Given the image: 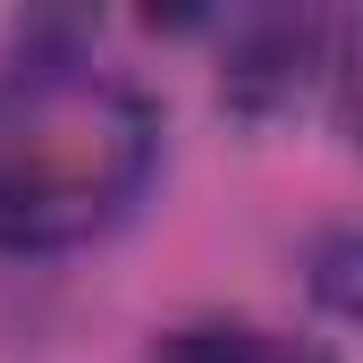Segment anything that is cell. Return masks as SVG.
<instances>
[{
    "label": "cell",
    "mask_w": 363,
    "mask_h": 363,
    "mask_svg": "<svg viewBox=\"0 0 363 363\" xmlns=\"http://www.w3.org/2000/svg\"><path fill=\"white\" fill-rule=\"evenodd\" d=\"M161 118L118 68L77 51L0 77V254H68L135 211Z\"/></svg>",
    "instance_id": "obj_1"
},
{
    "label": "cell",
    "mask_w": 363,
    "mask_h": 363,
    "mask_svg": "<svg viewBox=\"0 0 363 363\" xmlns=\"http://www.w3.org/2000/svg\"><path fill=\"white\" fill-rule=\"evenodd\" d=\"M321 60H330V26L321 17H245L237 43H228L220 85L245 110H287L304 93V77H321Z\"/></svg>",
    "instance_id": "obj_2"
},
{
    "label": "cell",
    "mask_w": 363,
    "mask_h": 363,
    "mask_svg": "<svg viewBox=\"0 0 363 363\" xmlns=\"http://www.w3.org/2000/svg\"><path fill=\"white\" fill-rule=\"evenodd\" d=\"M152 363H330V355L262 321H194V330H169Z\"/></svg>",
    "instance_id": "obj_3"
},
{
    "label": "cell",
    "mask_w": 363,
    "mask_h": 363,
    "mask_svg": "<svg viewBox=\"0 0 363 363\" xmlns=\"http://www.w3.org/2000/svg\"><path fill=\"white\" fill-rule=\"evenodd\" d=\"M321 77H330V101H338V127L363 144V9L330 26V60H321Z\"/></svg>",
    "instance_id": "obj_4"
}]
</instances>
